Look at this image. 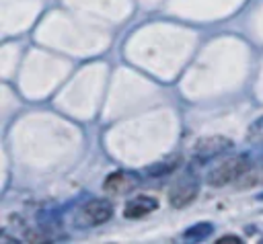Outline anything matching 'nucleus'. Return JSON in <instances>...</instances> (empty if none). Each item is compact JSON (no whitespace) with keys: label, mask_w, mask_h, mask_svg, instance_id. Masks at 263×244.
Here are the masks:
<instances>
[{"label":"nucleus","mask_w":263,"mask_h":244,"mask_svg":"<svg viewBox=\"0 0 263 244\" xmlns=\"http://www.w3.org/2000/svg\"><path fill=\"white\" fill-rule=\"evenodd\" d=\"M212 234V226L210 223H199V226H193L185 232V238L187 240H203L205 236Z\"/></svg>","instance_id":"6e6552de"},{"label":"nucleus","mask_w":263,"mask_h":244,"mask_svg":"<svg viewBox=\"0 0 263 244\" xmlns=\"http://www.w3.org/2000/svg\"><path fill=\"white\" fill-rule=\"evenodd\" d=\"M138 185V176L132 174V172H125V170H115L113 174H109L105 178V191L107 193H113V195H121V193H127L132 191L134 187Z\"/></svg>","instance_id":"39448f33"},{"label":"nucleus","mask_w":263,"mask_h":244,"mask_svg":"<svg viewBox=\"0 0 263 244\" xmlns=\"http://www.w3.org/2000/svg\"><path fill=\"white\" fill-rule=\"evenodd\" d=\"M247 170H249V158L245 154L232 156V158L224 160L220 166H216L208 174V185H212V187H226V185L234 182L238 176H242Z\"/></svg>","instance_id":"f257e3e1"},{"label":"nucleus","mask_w":263,"mask_h":244,"mask_svg":"<svg viewBox=\"0 0 263 244\" xmlns=\"http://www.w3.org/2000/svg\"><path fill=\"white\" fill-rule=\"evenodd\" d=\"M216 242H218V244H240V238H236V236H226V238H218Z\"/></svg>","instance_id":"9d476101"},{"label":"nucleus","mask_w":263,"mask_h":244,"mask_svg":"<svg viewBox=\"0 0 263 244\" xmlns=\"http://www.w3.org/2000/svg\"><path fill=\"white\" fill-rule=\"evenodd\" d=\"M228 150H232V141H230L228 137H222V135L201 137V139L195 144V148H193L195 158L201 160V162H205V160H210V158H216V156H220V154H224V152H228Z\"/></svg>","instance_id":"7ed1b4c3"},{"label":"nucleus","mask_w":263,"mask_h":244,"mask_svg":"<svg viewBox=\"0 0 263 244\" xmlns=\"http://www.w3.org/2000/svg\"><path fill=\"white\" fill-rule=\"evenodd\" d=\"M179 164H181V158H179V156H168L166 160H162V162L150 166V168H148V174H152V176H160V174H166V172L175 170Z\"/></svg>","instance_id":"0eeeda50"},{"label":"nucleus","mask_w":263,"mask_h":244,"mask_svg":"<svg viewBox=\"0 0 263 244\" xmlns=\"http://www.w3.org/2000/svg\"><path fill=\"white\" fill-rule=\"evenodd\" d=\"M197 193H199L197 178L185 176V178H181L179 182L173 185V189L168 193V201L173 203V207H185V205H189L197 197Z\"/></svg>","instance_id":"20e7f679"},{"label":"nucleus","mask_w":263,"mask_h":244,"mask_svg":"<svg viewBox=\"0 0 263 244\" xmlns=\"http://www.w3.org/2000/svg\"><path fill=\"white\" fill-rule=\"evenodd\" d=\"M249 139H251V141H263V117L257 119V121L251 125V129H249Z\"/></svg>","instance_id":"1a4fd4ad"},{"label":"nucleus","mask_w":263,"mask_h":244,"mask_svg":"<svg viewBox=\"0 0 263 244\" xmlns=\"http://www.w3.org/2000/svg\"><path fill=\"white\" fill-rule=\"evenodd\" d=\"M111 215H113V205L109 201H105V199H92V201L84 203L80 213H78L82 226L105 223L107 219H111Z\"/></svg>","instance_id":"f03ea898"},{"label":"nucleus","mask_w":263,"mask_h":244,"mask_svg":"<svg viewBox=\"0 0 263 244\" xmlns=\"http://www.w3.org/2000/svg\"><path fill=\"white\" fill-rule=\"evenodd\" d=\"M156 207H158L156 199H152V197H136L134 201H129V203L125 205L123 215H125L127 219H138V217H144V215L152 213Z\"/></svg>","instance_id":"423d86ee"}]
</instances>
